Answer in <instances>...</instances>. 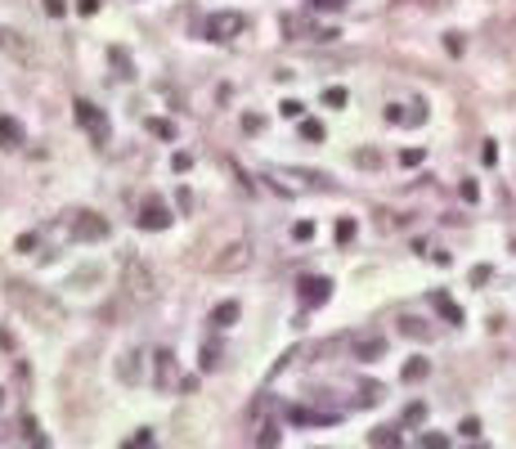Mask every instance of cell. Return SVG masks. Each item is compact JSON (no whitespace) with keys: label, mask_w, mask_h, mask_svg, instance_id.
Masks as SVG:
<instances>
[{"label":"cell","mask_w":516,"mask_h":449,"mask_svg":"<svg viewBox=\"0 0 516 449\" xmlns=\"http://www.w3.org/2000/svg\"><path fill=\"white\" fill-rule=\"evenodd\" d=\"M9 297H14L18 305H27V310H36L45 323H54V319H59V305H50V301L41 297V292H32V288L23 292V283H9Z\"/></svg>","instance_id":"5"},{"label":"cell","mask_w":516,"mask_h":449,"mask_svg":"<svg viewBox=\"0 0 516 449\" xmlns=\"http://www.w3.org/2000/svg\"><path fill=\"white\" fill-rule=\"evenodd\" d=\"M323 103H328V108H341V103H346V90H341V85H328V90H323Z\"/></svg>","instance_id":"23"},{"label":"cell","mask_w":516,"mask_h":449,"mask_svg":"<svg viewBox=\"0 0 516 449\" xmlns=\"http://www.w3.org/2000/svg\"><path fill=\"white\" fill-rule=\"evenodd\" d=\"M481 158H485V167H494V162H499V149H494V144H485V149H481Z\"/></svg>","instance_id":"42"},{"label":"cell","mask_w":516,"mask_h":449,"mask_svg":"<svg viewBox=\"0 0 516 449\" xmlns=\"http://www.w3.org/2000/svg\"><path fill=\"white\" fill-rule=\"evenodd\" d=\"M355 221H337V243H350V238H355Z\"/></svg>","instance_id":"29"},{"label":"cell","mask_w":516,"mask_h":449,"mask_svg":"<svg viewBox=\"0 0 516 449\" xmlns=\"http://www.w3.org/2000/svg\"><path fill=\"white\" fill-rule=\"evenodd\" d=\"M153 364H157V391H166L171 382H175V355H171V350H157V355H153Z\"/></svg>","instance_id":"10"},{"label":"cell","mask_w":516,"mask_h":449,"mask_svg":"<svg viewBox=\"0 0 516 449\" xmlns=\"http://www.w3.org/2000/svg\"><path fill=\"white\" fill-rule=\"evenodd\" d=\"M99 5H103V0H76V14L94 18V14H99Z\"/></svg>","instance_id":"31"},{"label":"cell","mask_w":516,"mask_h":449,"mask_svg":"<svg viewBox=\"0 0 516 449\" xmlns=\"http://www.w3.org/2000/svg\"><path fill=\"white\" fill-rule=\"evenodd\" d=\"M328 297H332V279H323V274L319 279H301V301L305 305H323Z\"/></svg>","instance_id":"9"},{"label":"cell","mask_w":516,"mask_h":449,"mask_svg":"<svg viewBox=\"0 0 516 449\" xmlns=\"http://www.w3.org/2000/svg\"><path fill=\"white\" fill-rule=\"evenodd\" d=\"M126 445H153V432H148V427H144V432H135V436H130V441Z\"/></svg>","instance_id":"39"},{"label":"cell","mask_w":516,"mask_h":449,"mask_svg":"<svg viewBox=\"0 0 516 449\" xmlns=\"http://www.w3.org/2000/svg\"><path fill=\"white\" fill-rule=\"evenodd\" d=\"M431 305H436V310L445 314V323H463V310H458V305L449 301L445 292H431Z\"/></svg>","instance_id":"17"},{"label":"cell","mask_w":516,"mask_h":449,"mask_svg":"<svg viewBox=\"0 0 516 449\" xmlns=\"http://www.w3.org/2000/svg\"><path fill=\"white\" fill-rule=\"evenodd\" d=\"M23 432H27V436H32V441H36V445H45V436H41V432H36V423H32V418H23Z\"/></svg>","instance_id":"37"},{"label":"cell","mask_w":516,"mask_h":449,"mask_svg":"<svg viewBox=\"0 0 516 449\" xmlns=\"http://www.w3.org/2000/svg\"><path fill=\"white\" fill-rule=\"evenodd\" d=\"M0 400H5V396H0Z\"/></svg>","instance_id":"43"},{"label":"cell","mask_w":516,"mask_h":449,"mask_svg":"<svg viewBox=\"0 0 516 449\" xmlns=\"http://www.w3.org/2000/svg\"><path fill=\"white\" fill-rule=\"evenodd\" d=\"M355 162H359V167H377L381 158H377V149H359V153H355Z\"/></svg>","instance_id":"30"},{"label":"cell","mask_w":516,"mask_h":449,"mask_svg":"<svg viewBox=\"0 0 516 449\" xmlns=\"http://www.w3.org/2000/svg\"><path fill=\"white\" fill-rule=\"evenodd\" d=\"M108 63H112V76H117V81H130V76H135V68H130V54L121 50V45H112V50H108Z\"/></svg>","instance_id":"11"},{"label":"cell","mask_w":516,"mask_h":449,"mask_svg":"<svg viewBox=\"0 0 516 449\" xmlns=\"http://www.w3.org/2000/svg\"><path fill=\"white\" fill-rule=\"evenodd\" d=\"M445 50H449V54H463V36L454 32V36H449V41H445Z\"/></svg>","instance_id":"40"},{"label":"cell","mask_w":516,"mask_h":449,"mask_svg":"<svg viewBox=\"0 0 516 449\" xmlns=\"http://www.w3.org/2000/svg\"><path fill=\"white\" fill-rule=\"evenodd\" d=\"M72 234L81 238V243H99V238H108V221L94 212H76L72 216Z\"/></svg>","instance_id":"6"},{"label":"cell","mask_w":516,"mask_h":449,"mask_svg":"<svg viewBox=\"0 0 516 449\" xmlns=\"http://www.w3.org/2000/svg\"><path fill=\"white\" fill-rule=\"evenodd\" d=\"M368 445H399V432L395 427H377V432L368 436Z\"/></svg>","instance_id":"18"},{"label":"cell","mask_w":516,"mask_h":449,"mask_svg":"<svg viewBox=\"0 0 516 449\" xmlns=\"http://www.w3.org/2000/svg\"><path fill=\"white\" fill-rule=\"evenodd\" d=\"M252 265V247L247 243H229L221 247V256H212V274H238Z\"/></svg>","instance_id":"4"},{"label":"cell","mask_w":516,"mask_h":449,"mask_svg":"<svg viewBox=\"0 0 516 449\" xmlns=\"http://www.w3.org/2000/svg\"><path fill=\"white\" fill-rule=\"evenodd\" d=\"M292 423H314V427H328V423H337V414H323V409H292Z\"/></svg>","instance_id":"15"},{"label":"cell","mask_w":516,"mask_h":449,"mask_svg":"<svg viewBox=\"0 0 516 449\" xmlns=\"http://www.w3.org/2000/svg\"><path fill=\"white\" fill-rule=\"evenodd\" d=\"M458 194H463V198H467V203H476V198H481V189H476V185H472V180H463V189H458Z\"/></svg>","instance_id":"35"},{"label":"cell","mask_w":516,"mask_h":449,"mask_svg":"<svg viewBox=\"0 0 516 449\" xmlns=\"http://www.w3.org/2000/svg\"><path fill=\"white\" fill-rule=\"evenodd\" d=\"M399 332H409V337H427V328H422V323H418V319H409V314H404V319H399Z\"/></svg>","instance_id":"25"},{"label":"cell","mask_w":516,"mask_h":449,"mask_svg":"<svg viewBox=\"0 0 516 449\" xmlns=\"http://www.w3.org/2000/svg\"><path fill=\"white\" fill-rule=\"evenodd\" d=\"M256 445H279V423L261 427V436H256Z\"/></svg>","instance_id":"26"},{"label":"cell","mask_w":516,"mask_h":449,"mask_svg":"<svg viewBox=\"0 0 516 449\" xmlns=\"http://www.w3.org/2000/svg\"><path fill=\"white\" fill-rule=\"evenodd\" d=\"M323 135H328V130H323V121H301V139H310V144H319Z\"/></svg>","instance_id":"20"},{"label":"cell","mask_w":516,"mask_h":449,"mask_svg":"<svg viewBox=\"0 0 516 449\" xmlns=\"http://www.w3.org/2000/svg\"><path fill=\"white\" fill-rule=\"evenodd\" d=\"M0 50H5L9 59H18V63H32V41H23L14 27H0Z\"/></svg>","instance_id":"8"},{"label":"cell","mask_w":516,"mask_h":449,"mask_svg":"<svg viewBox=\"0 0 516 449\" xmlns=\"http://www.w3.org/2000/svg\"><path fill=\"white\" fill-rule=\"evenodd\" d=\"M261 126H265V121L256 117V112H247V117H243V130H247V135H256V130H261Z\"/></svg>","instance_id":"34"},{"label":"cell","mask_w":516,"mask_h":449,"mask_svg":"<svg viewBox=\"0 0 516 449\" xmlns=\"http://www.w3.org/2000/svg\"><path fill=\"white\" fill-rule=\"evenodd\" d=\"M23 144V126L14 117H0V149H18Z\"/></svg>","instance_id":"13"},{"label":"cell","mask_w":516,"mask_h":449,"mask_svg":"<svg viewBox=\"0 0 516 449\" xmlns=\"http://www.w3.org/2000/svg\"><path fill=\"white\" fill-rule=\"evenodd\" d=\"M399 162H404V167H418V162H422V153H418V149H404V153H399Z\"/></svg>","instance_id":"36"},{"label":"cell","mask_w":516,"mask_h":449,"mask_svg":"<svg viewBox=\"0 0 516 449\" xmlns=\"http://www.w3.org/2000/svg\"><path fill=\"white\" fill-rule=\"evenodd\" d=\"M171 221H175V216H171L166 207L157 203V198H148V203L139 207V216H135V225L148 229V234H157V229H171Z\"/></svg>","instance_id":"7"},{"label":"cell","mask_w":516,"mask_h":449,"mask_svg":"<svg viewBox=\"0 0 516 449\" xmlns=\"http://www.w3.org/2000/svg\"><path fill=\"white\" fill-rule=\"evenodd\" d=\"M427 373H431L427 359H409V364H404V382H418V378H427Z\"/></svg>","instance_id":"19"},{"label":"cell","mask_w":516,"mask_h":449,"mask_svg":"<svg viewBox=\"0 0 516 449\" xmlns=\"http://www.w3.org/2000/svg\"><path fill=\"white\" fill-rule=\"evenodd\" d=\"M292 238H296V243H310V238H314V225H310V221H296V225H292Z\"/></svg>","instance_id":"24"},{"label":"cell","mask_w":516,"mask_h":449,"mask_svg":"<svg viewBox=\"0 0 516 449\" xmlns=\"http://www.w3.org/2000/svg\"><path fill=\"white\" fill-rule=\"evenodd\" d=\"M350 0H310V9H319V14H337V9H346Z\"/></svg>","instance_id":"22"},{"label":"cell","mask_w":516,"mask_h":449,"mask_svg":"<svg viewBox=\"0 0 516 449\" xmlns=\"http://www.w3.org/2000/svg\"><path fill=\"white\" fill-rule=\"evenodd\" d=\"M386 355V337H359L355 341V359H381Z\"/></svg>","instance_id":"12"},{"label":"cell","mask_w":516,"mask_h":449,"mask_svg":"<svg viewBox=\"0 0 516 449\" xmlns=\"http://www.w3.org/2000/svg\"><path fill=\"white\" fill-rule=\"evenodd\" d=\"M148 130H153V135H157V139H175V121H148Z\"/></svg>","instance_id":"21"},{"label":"cell","mask_w":516,"mask_h":449,"mask_svg":"<svg viewBox=\"0 0 516 449\" xmlns=\"http://www.w3.org/2000/svg\"><path fill=\"white\" fill-rule=\"evenodd\" d=\"M72 112H76V121L85 126V135H90L94 144H108V117H103V112L94 108L90 99H76V103H72Z\"/></svg>","instance_id":"3"},{"label":"cell","mask_w":516,"mask_h":449,"mask_svg":"<svg viewBox=\"0 0 516 449\" xmlns=\"http://www.w3.org/2000/svg\"><path fill=\"white\" fill-rule=\"evenodd\" d=\"M121 288H126L130 297H139V301L157 297V279H153V270L144 261H126V270H121Z\"/></svg>","instance_id":"2"},{"label":"cell","mask_w":516,"mask_h":449,"mask_svg":"<svg viewBox=\"0 0 516 449\" xmlns=\"http://www.w3.org/2000/svg\"><path fill=\"white\" fill-rule=\"evenodd\" d=\"M216 364H221V355H216L212 346H203V368H216Z\"/></svg>","instance_id":"38"},{"label":"cell","mask_w":516,"mask_h":449,"mask_svg":"<svg viewBox=\"0 0 516 449\" xmlns=\"http://www.w3.org/2000/svg\"><path fill=\"white\" fill-rule=\"evenodd\" d=\"M458 432H463L467 441H476V436H481V423H476V418H463V427H458Z\"/></svg>","instance_id":"32"},{"label":"cell","mask_w":516,"mask_h":449,"mask_svg":"<svg viewBox=\"0 0 516 449\" xmlns=\"http://www.w3.org/2000/svg\"><path fill=\"white\" fill-rule=\"evenodd\" d=\"M243 32H247V18L234 14V9L203 18V36H207V41H234V36H243Z\"/></svg>","instance_id":"1"},{"label":"cell","mask_w":516,"mask_h":449,"mask_svg":"<svg viewBox=\"0 0 516 449\" xmlns=\"http://www.w3.org/2000/svg\"><path fill=\"white\" fill-rule=\"evenodd\" d=\"M279 112H283V117H292V121H296V117H301V112H305V103H296V99H283V103H279Z\"/></svg>","instance_id":"28"},{"label":"cell","mask_w":516,"mask_h":449,"mask_svg":"<svg viewBox=\"0 0 516 449\" xmlns=\"http://www.w3.org/2000/svg\"><path fill=\"white\" fill-rule=\"evenodd\" d=\"M238 314H243V310H238V301H221V305L212 310V323H216V328H234Z\"/></svg>","instance_id":"14"},{"label":"cell","mask_w":516,"mask_h":449,"mask_svg":"<svg viewBox=\"0 0 516 449\" xmlns=\"http://www.w3.org/2000/svg\"><path fill=\"white\" fill-rule=\"evenodd\" d=\"M422 449H449V436H440V432H427V436H422Z\"/></svg>","instance_id":"27"},{"label":"cell","mask_w":516,"mask_h":449,"mask_svg":"<svg viewBox=\"0 0 516 449\" xmlns=\"http://www.w3.org/2000/svg\"><path fill=\"white\" fill-rule=\"evenodd\" d=\"M117 378H121V382H139V350H126V355H121Z\"/></svg>","instance_id":"16"},{"label":"cell","mask_w":516,"mask_h":449,"mask_svg":"<svg viewBox=\"0 0 516 449\" xmlns=\"http://www.w3.org/2000/svg\"><path fill=\"white\" fill-rule=\"evenodd\" d=\"M422 418H427V405H409L404 409V423H422Z\"/></svg>","instance_id":"33"},{"label":"cell","mask_w":516,"mask_h":449,"mask_svg":"<svg viewBox=\"0 0 516 449\" xmlns=\"http://www.w3.org/2000/svg\"><path fill=\"white\" fill-rule=\"evenodd\" d=\"M45 14H50V18H63V0H45Z\"/></svg>","instance_id":"41"}]
</instances>
